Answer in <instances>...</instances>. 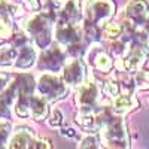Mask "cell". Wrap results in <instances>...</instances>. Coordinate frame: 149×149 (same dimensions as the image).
Instances as JSON below:
<instances>
[{
	"instance_id": "6da1fadb",
	"label": "cell",
	"mask_w": 149,
	"mask_h": 149,
	"mask_svg": "<svg viewBox=\"0 0 149 149\" xmlns=\"http://www.w3.org/2000/svg\"><path fill=\"white\" fill-rule=\"evenodd\" d=\"M103 143L109 148H130V136L122 115L115 113L102 128Z\"/></svg>"
},
{
	"instance_id": "7a4b0ae2",
	"label": "cell",
	"mask_w": 149,
	"mask_h": 149,
	"mask_svg": "<svg viewBox=\"0 0 149 149\" xmlns=\"http://www.w3.org/2000/svg\"><path fill=\"white\" fill-rule=\"evenodd\" d=\"M36 90L48 103H55L63 100L69 94V85L64 82L63 76H57L55 73H43L36 84Z\"/></svg>"
},
{
	"instance_id": "3957f363",
	"label": "cell",
	"mask_w": 149,
	"mask_h": 149,
	"mask_svg": "<svg viewBox=\"0 0 149 149\" xmlns=\"http://www.w3.org/2000/svg\"><path fill=\"white\" fill-rule=\"evenodd\" d=\"M48 102L42 95H21L14 109L19 118H31L34 121H45L49 116Z\"/></svg>"
},
{
	"instance_id": "277c9868",
	"label": "cell",
	"mask_w": 149,
	"mask_h": 149,
	"mask_svg": "<svg viewBox=\"0 0 149 149\" xmlns=\"http://www.w3.org/2000/svg\"><path fill=\"white\" fill-rule=\"evenodd\" d=\"M116 5L113 0H90L84 9V19H88L98 27H104L115 17Z\"/></svg>"
},
{
	"instance_id": "5b68a950",
	"label": "cell",
	"mask_w": 149,
	"mask_h": 149,
	"mask_svg": "<svg viewBox=\"0 0 149 149\" xmlns=\"http://www.w3.org/2000/svg\"><path fill=\"white\" fill-rule=\"evenodd\" d=\"M67 57V51L63 49V45H60L58 42H52L51 46L42 49L39 58H37V67L45 72L57 73L63 70Z\"/></svg>"
},
{
	"instance_id": "8992f818",
	"label": "cell",
	"mask_w": 149,
	"mask_h": 149,
	"mask_svg": "<svg viewBox=\"0 0 149 149\" xmlns=\"http://www.w3.org/2000/svg\"><path fill=\"white\" fill-rule=\"evenodd\" d=\"M148 57H149V46L134 42L130 52L125 57L121 60H115V69L119 72H128L136 74L139 70L143 69Z\"/></svg>"
},
{
	"instance_id": "52a82bcc",
	"label": "cell",
	"mask_w": 149,
	"mask_h": 149,
	"mask_svg": "<svg viewBox=\"0 0 149 149\" xmlns=\"http://www.w3.org/2000/svg\"><path fill=\"white\" fill-rule=\"evenodd\" d=\"M86 57L95 74H109L115 69V58L110 55L107 49L100 46V43H94V46L88 48Z\"/></svg>"
},
{
	"instance_id": "ba28073f",
	"label": "cell",
	"mask_w": 149,
	"mask_h": 149,
	"mask_svg": "<svg viewBox=\"0 0 149 149\" xmlns=\"http://www.w3.org/2000/svg\"><path fill=\"white\" fill-rule=\"evenodd\" d=\"M100 86H97L94 82H84L78 86L76 93H74V103L78 106V110H90L95 109L100 102H98V95H100Z\"/></svg>"
},
{
	"instance_id": "9c48e42d",
	"label": "cell",
	"mask_w": 149,
	"mask_h": 149,
	"mask_svg": "<svg viewBox=\"0 0 149 149\" xmlns=\"http://www.w3.org/2000/svg\"><path fill=\"white\" fill-rule=\"evenodd\" d=\"M54 36H55V42L63 45L64 48L85 39L82 26H78V24H69V22H63V21L55 22V34Z\"/></svg>"
},
{
	"instance_id": "30bf717a",
	"label": "cell",
	"mask_w": 149,
	"mask_h": 149,
	"mask_svg": "<svg viewBox=\"0 0 149 149\" xmlns=\"http://www.w3.org/2000/svg\"><path fill=\"white\" fill-rule=\"evenodd\" d=\"M15 15L17 8L5 0H0V43L9 40L15 33Z\"/></svg>"
},
{
	"instance_id": "8fae6325",
	"label": "cell",
	"mask_w": 149,
	"mask_h": 149,
	"mask_svg": "<svg viewBox=\"0 0 149 149\" xmlns=\"http://www.w3.org/2000/svg\"><path fill=\"white\" fill-rule=\"evenodd\" d=\"M61 76L69 86L78 88L86 79V66L81 58H72L70 61H66Z\"/></svg>"
},
{
	"instance_id": "7c38bea8",
	"label": "cell",
	"mask_w": 149,
	"mask_h": 149,
	"mask_svg": "<svg viewBox=\"0 0 149 149\" xmlns=\"http://www.w3.org/2000/svg\"><path fill=\"white\" fill-rule=\"evenodd\" d=\"M122 15L125 17V19L131 26L140 24L149 15V5L146 0H131L125 6V9L122 10Z\"/></svg>"
},
{
	"instance_id": "4fadbf2b",
	"label": "cell",
	"mask_w": 149,
	"mask_h": 149,
	"mask_svg": "<svg viewBox=\"0 0 149 149\" xmlns=\"http://www.w3.org/2000/svg\"><path fill=\"white\" fill-rule=\"evenodd\" d=\"M84 19V10L81 8L79 0H67L60 8L57 21H63L69 24H81Z\"/></svg>"
},
{
	"instance_id": "5bb4252c",
	"label": "cell",
	"mask_w": 149,
	"mask_h": 149,
	"mask_svg": "<svg viewBox=\"0 0 149 149\" xmlns=\"http://www.w3.org/2000/svg\"><path fill=\"white\" fill-rule=\"evenodd\" d=\"M109 107L118 115H124L139 107V102L131 93H121L113 98H109Z\"/></svg>"
},
{
	"instance_id": "9a60e30c",
	"label": "cell",
	"mask_w": 149,
	"mask_h": 149,
	"mask_svg": "<svg viewBox=\"0 0 149 149\" xmlns=\"http://www.w3.org/2000/svg\"><path fill=\"white\" fill-rule=\"evenodd\" d=\"M36 139L34 130L26 125L17 127L15 131H12L10 140H9V148L15 149V148H31L33 140Z\"/></svg>"
},
{
	"instance_id": "2e32d148",
	"label": "cell",
	"mask_w": 149,
	"mask_h": 149,
	"mask_svg": "<svg viewBox=\"0 0 149 149\" xmlns=\"http://www.w3.org/2000/svg\"><path fill=\"white\" fill-rule=\"evenodd\" d=\"M37 61V55H36V51L34 48L30 45H26L18 49V57H17V61H15V67L21 69V70H26V69H30L31 66H34V63Z\"/></svg>"
},
{
	"instance_id": "e0dca14e",
	"label": "cell",
	"mask_w": 149,
	"mask_h": 149,
	"mask_svg": "<svg viewBox=\"0 0 149 149\" xmlns=\"http://www.w3.org/2000/svg\"><path fill=\"white\" fill-rule=\"evenodd\" d=\"M14 82H15V85L18 86L21 95H30V94H33L34 90H36L34 78H33V74H30V73H19V74H17ZM21 95H19V97H21Z\"/></svg>"
},
{
	"instance_id": "ac0fdd59",
	"label": "cell",
	"mask_w": 149,
	"mask_h": 149,
	"mask_svg": "<svg viewBox=\"0 0 149 149\" xmlns=\"http://www.w3.org/2000/svg\"><path fill=\"white\" fill-rule=\"evenodd\" d=\"M17 57H18V48L14 46L10 42L8 45L0 46V67L15 66Z\"/></svg>"
},
{
	"instance_id": "d6986e66",
	"label": "cell",
	"mask_w": 149,
	"mask_h": 149,
	"mask_svg": "<svg viewBox=\"0 0 149 149\" xmlns=\"http://www.w3.org/2000/svg\"><path fill=\"white\" fill-rule=\"evenodd\" d=\"M131 37L133 42L149 46V15L145 21H142L140 24H136L131 29Z\"/></svg>"
},
{
	"instance_id": "ffe728a7",
	"label": "cell",
	"mask_w": 149,
	"mask_h": 149,
	"mask_svg": "<svg viewBox=\"0 0 149 149\" xmlns=\"http://www.w3.org/2000/svg\"><path fill=\"white\" fill-rule=\"evenodd\" d=\"M134 76H136V85H137V88L149 90V66L139 70Z\"/></svg>"
},
{
	"instance_id": "44dd1931",
	"label": "cell",
	"mask_w": 149,
	"mask_h": 149,
	"mask_svg": "<svg viewBox=\"0 0 149 149\" xmlns=\"http://www.w3.org/2000/svg\"><path fill=\"white\" fill-rule=\"evenodd\" d=\"M10 136H12V125L6 121L0 122V148L8 146Z\"/></svg>"
},
{
	"instance_id": "7402d4cb",
	"label": "cell",
	"mask_w": 149,
	"mask_h": 149,
	"mask_svg": "<svg viewBox=\"0 0 149 149\" xmlns=\"http://www.w3.org/2000/svg\"><path fill=\"white\" fill-rule=\"evenodd\" d=\"M48 118H49L48 124H49V127H52V128H57V127H60L61 124H63V115H61V112L58 109H54Z\"/></svg>"
},
{
	"instance_id": "603a6c76",
	"label": "cell",
	"mask_w": 149,
	"mask_h": 149,
	"mask_svg": "<svg viewBox=\"0 0 149 149\" xmlns=\"http://www.w3.org/2000/svg\"><path fill=\"white\" fill-rule=\"evenodd\" d=\"M97 143H102V139L97 137V134H90L88 137H85L79 148H102V145H97Z\"/></svg>"
},
{
	"instance_id": "cb8c5ba5",
	"label": "cell",
	"mask_w": 149,
	"mask_h": 149,
	"mask_svg": "<svg viewBox=\"0 0 149 149\" xmlns=\"http://www.w3.org/2000/svg\"><path fill=\"white\" fill-rule=\"evenodd\" d=\"M10 79H12V76L9 73H2V72H0V94H2L6 90V86L12 82Z\"/></svg>"
},
{
	"instance_id": "d4e9b609",
	"label": "cell",
	"mask_w": 149,
	"mask_h": 149,
	"mask_svg": "<svg viewBox=\"0 0 149 149\" xmlns=\"http://www.w3.org/2000/svg\"><path fill=\"white\" fill-rule=\"evenodd\" d=\"M31 148H51V145H49V140H45V139H34L33 143H31Z\"/></svg>"
},
{
	"instance_id": "484cf974",
	"label": "cell",
	"mask_w": 149,
	"mask_h": 149,
	"mask_svg": "<svg viewBox=\"0 0 149 149\" xmlns=\"http://www.w3.org/2000/svg\"><path fill=\"white\" fill-rule=\"evenodd\" d=\"M10 116V107L0 102V118H9Z\"/></svg>"
}]
</instances>
